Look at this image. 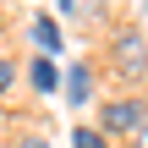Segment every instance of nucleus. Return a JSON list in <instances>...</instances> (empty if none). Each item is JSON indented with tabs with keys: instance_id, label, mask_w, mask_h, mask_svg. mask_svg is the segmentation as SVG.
Wrapping results in <instances>:
<instances>
[{
	"instance_id": "obj_3",
	"label": "nucleus",
	"mask_w": 148,
	"mask_h": 148,
	"mask_svg": "<svg viewBox=\"0 0 148 148\" xmlns=\"http://www.w3.org/2000/svg\"><path fill=\"white\" fill-rule=\"evenodd\" d=\"M88 93H93V71H88V60H71V71H66V99H71V104H88Z\"/></svg>"
},
{
	"instance_id": "obj_7",
	"label": "nucleus",
	"mask_w": 148,
	"mask_h": 148,
	"mask_svg": "<svg viewBox=\"0 0 148 148\" xmlns=\"http://www.w3.org/2000/svg\"><path fill=\"white\" fill-rule=\"evenodd\" d=\"M11 77H16V66H11V60H0V93L11 88Z\"/></svg>"
},
{
	"instance_id": "obj_5",
	"label": "nucleus",
	"mask_w": 148,
	"mask_h": 148,
	"mask_svg": "<svg viewBox=\"0 0 148 148\" xmlns=\"http://www.w3.org/2000/svg\"><path fill=\"white\" fill-rule=\"evenodd\" d=\"M27 82H33V88H38V93H55V88H60V77H55V66H49V60H44V55H38V60H33V66H27Z\"/></svg>"
},
{
	"instance_id": "obj_4",
	"label": "nucleus",
	"mask_w": 148,
	"mask_h": 148,
	"mask_svg": "<svg viewBox=\"0 0 148 148\" xmlns=\"http://www.w3.org/2000/svg\"><path fill=\"white\" fill-rule=\"evenodd\" d=\"M33 44H38L44 55H55V49H60V27H55L49 16H33Z\"/></svg>"
},
{
	"instance_id": "obj_8",
	"label": "nucleus",
	"mask_w": 148,
	"mask_h": 148,
	"mask_svg": "<svg viewBox=\"0 0 148 148\" xmlns=\"http://www.w3.org/2000/svg\"><path fill=\"white\" fill-rule=\"evenodd\" d=\"M16 148H49V143H44V137H22Z\"/></svg>"
},
{
	"instance_id": "obj_6",
	"label": "nucleus",
	"mask_w": 148,
	"mask_h": 148,
	"mask_svg": "<svg viewBox=\"0 0 148 148\" xmlns=\"http://www.w3.org/2000/svg\"><path fill=\"white\" fill-rule=\"evenodd\" d=\"M71 148H110L99 126H71Z\"/></svg>"
},
{
	"instance_id": "obj_2",
	"label": "nucleus",
	"mask_w": 148,
	"mask_h": 148,
	"mask_svg": "<svg viewBox=\"0 0 148 148\" xmlns=\"http://www.w3.org/2000/svg\"><path fill=\"white\" fill-rule=\"evenodd\" d=\"M143 121H148V104L143 99H110V104L99 110V132H110V137H115V132H132V137H137Z\"/></svg>"
},
{
	"instance_id": "obj_9",
	"label": "nucleus",
	"mask_w": 148,
	"mask_h": 148,
	"mask_svg": "<svg viewBox=\"0 0 148 148\" xmlns=\"http://www.w3.org/2000/svg\"><path fill=\"white\" fill-rule=\"evenodd\" d=\"M132 148H148V121H143V132H137V137H132Z\"/></svg>"
},
{
	"instance_id": "obj_1",
	"label": "nucleus",
	"mask_w": 148,
	"mask_h": 148,
	"mask_svg": "<svg viewBox=\"0 0 148 148\" xmlns=\"http://www.w3.org/2000/svg\"><path fill=\"white\" fill-rule=\"evenodd\" d=\"M110 55H115V71H121V77H132V82H143V77H148V38L137 33V27L115 33Z\"/></svg>"
},
{
	"instance_id": "obj_10",
	"label": "nucleus",
	"mask_w": 148,
	"mask_h": 148,
	"mask_svg": "<svg viewBox=\"0 0 148 148\" xmlns=\"http://www.w3.org/2000/svg\"><path fill=\"white\" fill-rule=\"evenodd\" d=\"M55 5H60V11H77V0H55Z\"/></svg>"
}]
</instances>
